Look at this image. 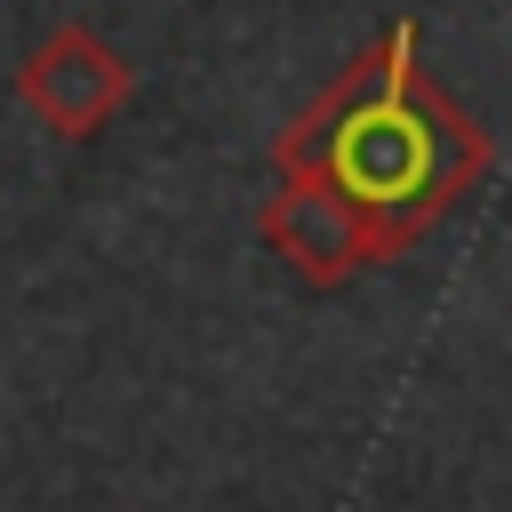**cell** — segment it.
<instances>
[{
  "label": "cell",
  "instance_id": "1",
  "mask_svg": "<svg viewBox=\"0 0 512 512\" xmlns=\"http://www.w3.org/2000/svg\"><path fill=\"white\" fill-rule=\"evenodd\" d=\"M272 168L336 176L368 208L424 232L488 176V128L448 88H432V72L416 64V24L400 16L272 136Z\"/></svg>",
  "mask_w": 512,
  "mask_h": 512
},
{
  "label": "cell",
  "instance_id": "2",
  "mask_svg": "<svg viewBox=\"0 0 512 512\" xmlns=\"http://www.w3.org/2000/svg\"><path fill=\"white\" fill-rule=\"evenodd\" d=\"M256 240L312 288H344L376 264H392L400 248H416L424 232L408 216H384L368 208L360 192H344L336 176H312V168H280V192L256 208Z\"/></svg>",
  "mask_w": 512,
  "mask_h": 512
},
{
  "label": "cell",
  "instance_id": "3",
  "mask_svg": "<svg viewBox=\"0 0 512 512\" xmlns=\"http://www.w3.org/2000/svg\"><path fill=\"white\" fill-rule=\"evenodd\" d=\"M136 96V64L128 48H112L96 24H56L24 48L16 64V104L64 136V144H88L96 128H112V112Z\"/></svg>",
  "mask_w": 512,
  "mask_h": 512
}]
</instances>
